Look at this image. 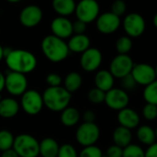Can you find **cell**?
<instances>
[{"mask_svg": "<svg viewBox=\"0 0 157 157\" xmlns=\"http://www.w3.org/2000/svg\"><path fill=\"white\" fill-rule=\"evenodd\" d=\"M15 137L8 130H0V151L5 152L13 149Z\"/></svg>", "mask_w": 157, "mask_h": 157, "instance_id": "4316f807", "label": "cell"}, {"mask_svg": "<svg viewBox=\"0 0 157 157\" xmlns=\"http://www.w3.org/2000/svg\"><path fill=\"white\" fill-rule=\"evenodd\" d=\"M43 17L41 8L37 5H28L23 7L19 13L18 19L25 28H34L38 26Z\"/></svg>", "mask_w": 157, "mask_h": 157, "instance_id": "7c38bea8", "label": "cell"}, {"mask_svg": "<svg viewBox=\"0 0 157 157\" xmlns=\"http://www.w3.org/2000/svg\"><path fill=\"white\" fill-rule=\"evenodd\" d=\"M5 89V75L0 71V93Z\"/></svg>", "mask_w": 157, "mask_h": 157, "instance_id": "7bdbcfd3", "label": "cell"}, {"mask_svg": "<svg viewBox=\"0 0 157 157\" xmlns=\"http://www.w3.org/2000/svg\"><path fill=\"white\" fill-rule=\"evenodd\" d=\"M102 60L103 56L100 50L98 48L90 47L81 54L80 65L86 72H95L101 65Z\"/></svg>", "mask_w": 157, "mask_h": 157, "instance_id": "9a60e30c", "label": "cell"}, {"mask_svg": "<svg viewBox=\"0 0 157 157\" xmlns=\"http://www.w3.org/2000/svg\"><path fill=\"white\" fill-rule=\"evenodd\" d=\"M145 157H157V143L148 146L145 151Z\"/></svg>", "mask_w": 157, "mask_h": 157, "instance_id": "60d3db41", "label": "cell"}, {"mask_svg": "<svg viewBox=\"0 0 157 157\" xmlns=\"http://www.w3.org/2000/svg\"><path fill=\"white\" fill-rule=\"evenodd\" d=\"M83 78L78 72H70L63 79V87L69 93H75L82 86Z\"/></svg>", "mask_w": 157, "mask_h": 157, "instance_id": "484cf974", "label": "cell"}, {"mask_svg": "<svg viewBox=\"0 0 157 157\" xmlns=\"http://www.w3.org/2000/svg\"><path fill=\"white\" fill-rule=\"evenodd\" d=\"M40 143L37 139L28 133H21L15 137L13 150L18 157H38Z\"/></svg>", "mask_w": 157, "mask_h": 157, "instance_id": "277c9868", "label": "cell"}, {"mask_svg": "<svg viewBox=\"0 0 157 157\" xmlns=\"http://www.w3.org/2000/svg\"><path fill=\"white\" fill-rule=\"evenodd\" d=\"M114 79L109 70H99L97 72L94 81L97 88L107 93L114 87Z\"/></svg>", "mask_w": 157, "mask_h": 157, "instance_id": "ffe728a7", "label": "cell"}, {"mask_svg": "<svg viewBox=\"0 0 157 157\" xmlns=\"http://www.w3.org/2000/svg\"><path fill=\"white\" fill-rule=\"evenodd\" d=\"M1 157H18V155H17V153L13 149H10V150L2 152Z\"/></svg>", "mask_w": 157, "mask_h": 157, "instance_id": "b9f144b4", "label": "cell"}, {"mask_svg": "<svg viewBox=\"0 0 157 157\" xmlns=\"http://www.w3.org/2000/svg\"><path fill=\"white\" fill-rule=\"evenodd\" d=\"M91 40L86 34H74L68 40L67 46L70 52L75 53H83L90 48Z\"/></svg>", "mask_w": 157, "mask_h": 157, "instance_id": "ac0fdd59", "label": "cell"}, {"mask_svg": "<svg viewBox=\"0 0 157 157\" xmlns=\"http://www.w3.org/2000/svg\"><path fill=\"white\" fill-rule=\"evenodd\" d=\"M76 4L74 0H54L52 2V8L59 15V17H68L75 13Z\"/></svg>", "mask_w": 157, "mask_h": 157, "instance_id": "603a6c76", "label": "cell"}, {"mask_svg": "<svg viewBox=\"0 0 157 157\" xmlns=\"http://www.w3.org/2000/svg\"><path fill=\"white\" fill-rule=\"evenodd\" d=\"M60 145L57 141L51 137H46L40 142L39 154L41 157H57Z\"/></svg>", "mask_w": 157, "mask_h": 157, "instance_id": "44dd1931", "label": "cell"}, {"mask_svg": "<svg viewBox=\"0 0 157 157\" xmlns=\"http://www.w3.org/2000/svg\"><path fill=\"white\" fill-rule=\"evenodd\" d=\"M100 7L96 0H82L76 4L75 15L78 20L89 24L95 20L99 16Z\"/></svg>", "mask_w": 157, "mask_h": 157, "instance_id": "52a82bcc", "label": "cell"}, {"mask_svg": "<svg viewBox=\"0 0 157 157\" xmlns=\"http://www.w3.org/2000/svg\"><path fill=\"white\" fill-rule=\"evenodd\" d=\"M126 9H127V6H126V3L123 0H116L111 5L110 12L121 17V16H123L125 14Z\"/></svg>", "mask_w": 157, "mask_h": 157, "instance_id": "d590c367", "label": "cell"}, {"mask_svg": "<svg viewBox=\"0 0 157 157\" xmlns=\"http://www.w3.org/2000/svg\"><path fill=\"white\" fill-rule=\"evenodd\" d=\"M20 107L28 115L35 116L39 114L44 107L42 95L37 90L28 89L21 96Z\"/></svg>", "mask_w": 157, "mask_h": 157, "instance_id": "5b68a950", "label": "cell"}, {"mask_svg": "<svg viewBox=\"0 0 157 157\" xmlns=\"http://www.w3.org/2000/svg\"><path fill=\"white\" fill-rule=\"evenodd\" d=\"M83 120H84V122H87V123L95 122V120H96L95 112L93 110H90V109L86 110L83 114Z\"/></svg>", "mask_w": 157, "mask_h": 157, "instance_id": "ab89813d", "label": "cell"}, {"mask_svg": "<svg viewBox=\"0 0 157 157\" xmlns=\"http://www.w3.org/2000/svg\"><path fill=\"white\" fill-rule=\"evenodd\" d=\"M153 23L155 25V27L157 29V13L154 16V18H153Z\"/></svg>", "mask_w": 157, "mask_h": 157, "instance_id": "f6af8a7d", "label": "cell"}, {"mask_svg": "<svg viewBox=\"0 0 157 157\" xmlns=\"http://www.w3.org/2000/svg\"><path fill=\"white\" fill-rule=\"evenodd\" d=\"M57 157H78V154L72 144H64L60 146Z\"/></svg>", "mask_w": 157, "mask_h": 157, "instance_id": "836d02e7", "label": "cell"}, {"mask_svg": "<svg viewBox=\"0 0 157 157\" xmlns=\"http://www.w3.org/2000/svg\"><path fill=\"white\" fill-rule=\"evenodd\" d=\"M121 25V17L114 15L110 11L99 14L96 20L97 29L102 34H112L119 29Z\"/></svg>", "mask_w": 157, "mask_h": 157, "instance_id": "5bb4252c", "label": "cell"}, {"mask_svg": "<svg viewBox=\"0 0 157 157\" xmlns=\"http://www.w3.org/2000/svg\"><path fill=\"white\" fill-rule=\"evenodd\" d=\"M4 59V48L0 44V62Z\"/></svg>", "mask_w": 157, "mask_h": 157, "instance_id": "ee69618b", "label": "cell"}, {"mask_svg": "<svg viewBox=\"0 0 157 157\" xmlns=\"http://www.w3.org/2000/svg\"><path fill=\"white\" fill-rule=\"evenodd\" d=\"M121 89H123L128 93V91H133L136 88L137 83L135 82L132 75L130 74L121 79Z\"/></svg>", "mask_w": 157, "mask_h": 157, "instance_id": "e575fe53", "label": "cell"}, {"mask_svg": "<svg viewBox=\"0 0 157 157\" xmlns=\"http://www.w3.org/2000/svg\"><path fill=\"white\" fill-rule=\"evenodd\" d=\"M142 113L146 121H155L157 119V106L152 104H145L143 108Z\"/></svg>", "mask_w": 157, "mask_h": 157, "instance_id": "d6a6232c", "label": "cell"}, {"mask_svg": "<svg viewBox=\"0 0 157 157\" xmlns=\"http://www.w3.org/2000/svg\"><path fill=\"white\" fill-rule=\"evenodd\" d=\"M7 2L8 3H18V2H20L19 0H7Z\"/></svg>", "mask_w": 157, "mask_h": 157, "instance_id": "bcb514c9", "label": "cell"}, {"mask_svg": "<svg viewBox=\"0 0 157 157\" xmlns=\"http://www.w3.org/2000/svg\"><path fill=\"white\" fill-rule=\"evenodd\" d=\"M133 66V60L129 54H118L111 60L109 71L114 78L121 79L132 73Z\"/></svg>", "mask_w": 157, "mask_h": 157, "instance_id": "9c48e42d", "label": "cell"}, {"mask_svg": "<svg viewBox=\"0 0 157 157\" xmlns=\"http://www.w3.org/2000/svg\"><path fill=\"white\" fill-rule=\"evenodd\" d=\"M80 112L76 108L68 107L61 112V122L64 127L71 128L75 126L80 121Z\"/></svg>", "mask_w": 157, "mask_h": 157, "instance_id": "cb8c5ba5", "label": "cell"}, {"mask_svg": "<svg viewBox=\"0 0 157 157\" xmlns=\"http://www.w3.org/2000/svg\"><path fill=\"white\" fill-rule=\"evenodd\" d=\"M143 96L146 104L157 106V79L145 86V88L144 89Z\"/></svg>", "mask_w": 157, "mask_h": 157, "instance_id": "83f0119b", "label": "cell"}, {"mask_svg": "<svg viewBox=\"0 0 157 157\" xmlns=\"http://www.w3.org/2000/svg\"><path fill=\"white\" fill-rule=\"evenodd\" d=\"M123 154V149L119 147L118 145L112 144L110 145L106 152V156L107 157H122Z\"/></svg>", "mask_w": 157, "mask_h": 157, "instance_id": "74e56055", "label": "cell"}, {"mask_svg": "<svg viewBox=\"0 0 157 157\" xmlns=\"http://www.w3.org/2000/svg\"><path fill=\"white\" fill-rule=\"evenodd\" d=\"M131 75L134 78L137 85L146 86L155 81L156 73L155 68L148 63H134Z\"/></svg>", "mask_w": 157, "mask_h": 157, "instance_id": "8fae6325", "label": "cell"}, {"mask_svg": "<svg viewBox=\"0 0 157 157\" xmlns=\"http://www.w3.org/2000/svg\"><path fill=\"white\" fill-rule=\"evenodd\" d=\"M115 46L118 54H128L132 48V40L128 36H121L117 40Z\"/></svg>", "mask_w": 157, "mask_h": 157, "instance_id": "f1b7e54d", "label": "cell"}, {"mask_svg": "<svg viewBox=\"0 0 157 157\" xmlns=\"http://www.w3.org/2000/svg\"><path fill=\"white\" fill-rule=\"evenodd\" d=\"M41 95L44 106L52 112H62L69 107L72 99V94L63 86L48 87Z\"/></svg>", "mask_w": 157, "mask_h": 157, "instance_id": "3957f363", "label": "cell"}, {"mask_svg": "<svg viewBox=\"0 0 157 157\" xmlns=\"http://www.w3.org/2000/svg\"><path fill=\"white\" fill-rule=\"evenodd\" d=\"M99 137L100 130L95 122H83L81 125L78 126L75 132L76 142L84 147L95 145V144L98 141Z\"/></svg>", "mask_w": 157, "mask_h": 157, "instance_id": "8992f818", "label": "cell"}, {"mask_svg": "<svg viewBox=\"0 0 157 157\" xmlns=\"http://www.w3.org/2000/svg\"><path fill=\"white\" fill-rule=\"evenodd\" d=\"M103 157H107V156H103Z\"/></svg>", "mask_w": 157, "mask_h": 157, "instance_id": "681fc988", "label": "cell"}, {"mask_svg": "<svg viewBox=\"0 0 157 157\" xmlns=\"http://www.w3.org/2000/svg\"><path fill=\"white\" fill-rule=\"evenodd\" d=\"M86 30V24L76 19L74 23H73V31L75 34L76 35H80V34H85Z\"/></svg>", "mask_w": 157, "mask_h": 157, "instance_id": "f35d334b", "label": "cell"}, {"mask_svg": "<svg viewBox=\"0 0 157 157\" xmlns=\"http://www.w3.org/2000/svg\"><path fill=\"white\" fill-rule=\"evenodd\" d=\"M118 122L120 126L124 127L129 130L135 129L140 124V116L139 114L131 108H125L119 111L118 116Z\"/></svg>", "mask_w": 157, "mask_h": 157, "instance_id": "e0dca14e", "label": "cell"}, {"mask_svg": "<svg viewBox=\"0 0 157 157\" xmlns=\"http://www.w3.org/2000/svg\"><path fill=\"white\" fill-rule=\"evenodd\" d=\"M5 89L12 96H22L28 90V79L26 75L9 71L5 75Z\"/></svg>", "mask_w": 157, "mask_h": 157, "instance_id": "30bf717a", "label": "cell"}, {"mask_svg": "<svg viewBox=\"0 0 157 157\" xmlns=\"http://www.w3.org/2000/svg\"><path fill=\"white\" fill-rule=\"evenodd\" d=\"M136 136L140 143L147 146L154 144L156 141L155 131L148 125H142L138 127Z\"/></svg>", "mask_w": 157, "mask_h": 157, "instance_id": "d4e9b609", "label": "cell"}, {"mask_svg": "<svg viewBox=\"0 0 157 157\" xmlns=\"http://www.w3.org/2000/svg\"><path fill=\"white\" fill-rule=\"evenodd\" d=\"M122 157H145V151L140 145L131 144L123 149Z\"/></svg>", "mask_w": 157, "mask_h": 157, "instance_id": "f546056e", "label": "cell"}, {"mask_svg": "<svg viewBox=\"0 0 157 157\" xmlns=\"http://www.w3.org/2000/svg\"><path fill=\"white\" fill-rule=\"evenodd\" d=\"M112 139L115 145H118L119 147L124 149L125 147H127L132 144V133L131 130L119 126L114 130L112 134Z\"/></svg>", "mask_w": 157, "mask_h": 157, "instance_id": "7402d4cb", "label": "cell"}, {"mask_svg": "<svg viewBox=\"0 0 157 157\" xmlns=\"http://www.w3.org/2000/svg\"><path fill=\"white\" fill-rule=\"evenodd\" d=\"M122 27L128 37L138 38L144 33L146 22L141 14L130 13L123 18Z\"/></svg>", "mask_w": 157, "mask_h": 157, "instance_id": "ba28073f", "label": "cell"}, {"mask_svg": "<svg viewBox=\"0 0 157 157\" xmlns=\"http://www.w3.org/2000/svg\"><path fill=\"white\" fill-rule=\"evenodd\" d=\"M155 135H156V140H157V128L155 130Z\"/></svg>", "mask_w": 157, "mask_h": 157, "instance_id": "c3c4849f", "label": "cell"}, {"mask_svg": "<svg viewBox=\"0 0 157 157\" xmlns=\"http://www.w3.org/2000/svg\"><path fill=\"white\" fill-rule=\"evenodd\" d=\"M105 103L109 109L120 111L125 108H128L130 103V97L128 93L123 89L113 87L106 93Z\"/></svg>", "mask_w": 157, "mask_h": 157, "instance_id": "4fadbf2b", "label": "cell"}, {"mask_svg": "<svg viewBox=\"0 0 157 157\" xmlns=\"http://www.w3.org/2000/svg\"><path fill=\"white\" fill-rule=\"evenodd\" d=\"M40 49L46 59L55 63L64 61L70 53L67 42L52 34L47 35L42 39Z\"/></svg>", "mask_w": 157, "mask_h": 157, "instance_id": "7a4b0ae2", "label": "cell"}, {"mask_svg": "<svg viewBox=\"0 0 157 157\" xmlns=\"http://www.w3.org/2000/svg\"><path fill=\"white\" fill-rule=\"evenodd\" d=\"M78 157H103L102 151L97 145H91L87 147H84Z\"/></svg>", "mask_w": 157, "mask_h": 157, "instance_id": "1f68e13d", "label": "cell"}, {"mask_svg": "<svg viewBox=\"0 0 157 157\" xmlns=\"http://www.w3.org/2000/svg\"><path fill=\"white\" fill-rule=\"evenodd\" d=\"M19 103L13 98H5L0 100V117L3 119H12L18 113Z\"/></svg>", "mask_w": 157, "mask_h": 157, "instance_id": "d6986e66", "label": "cell"}, {"mask_svg": "<svg viewBox=\"0 0 157 157\" xmlns=\"http://www.w3.org/2000/svg\"><path fill=\"white\" fill-rule=\"evenodd\" d=\"M46 83L49 86V87H57V86H61L63 83V79L58 74L51 73L46 76Z\"/></svg>", "mask_w": 157, "mask_h": 157, "instance_id": "8d00e7d4", "label": "cell"}, {"mask_svg": "<svg viewBox=\"0 0 157 157\" xmlns=\"http://www.w3.org/2000/svg\"><path fill=\"white\" fill-rule=\"evenodd\" d=\"M105 97H106V93L103 92L102 90L97 88V87L91 88L87 93L88 100L91 103L96 104V105H98V104L105 102Z\"/></svg>", "mask_w": 157, "mask_h": 157, "instance_id": "4dcf8cb0", "label": "cell"}, {"mask_svg": "<svg viewBox=\"0 0 157 157\" xmlns=\"http://www.w3.org/2000/svg\"><path fill=\"white\" fill-rule=\"evenodd\" d=\"M51 30L53 36L65 40L70 39L74 35L73 22L68 17H56L51 22Z\"/></svg>", "mask_w": 157, "mask_h": 157, "instance_id": "2e32d148", "label": "cell"}, {"mask_svg": "<svg viewBox=\"0 0 157 157\" xmlns=\"http://www.w3.org/2000/svg\"><path fill=\"white\" fill-rule=\"evenodd\" d=\"M5 62L10 72L25 75L33 72L38 64L36 56L31 52L23 49L11 50L5 57Z\"/></svg>", "mask_w": 157, "mask_h": 157, "instance_id": "6da1fadb", "label": "cell"}, {"mask_svg": "<svg viewBox=\"0 0 157 157\" xmlns=\"http://www.w3.org/2000/svg\"><path fill=\"white\" fill-rule=\"evenodd\" d=\"M155 73H156V78H157V65L155 67Z\"/></svg>", "mask_w": 157, "mask_h": 157, "instance_id": "7dc6e473", "label": "cell"}]
</instances>
